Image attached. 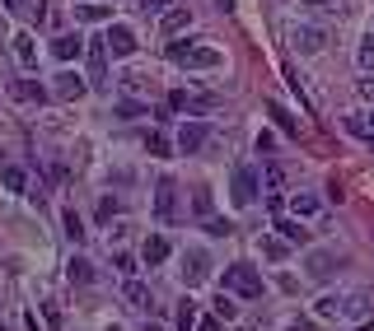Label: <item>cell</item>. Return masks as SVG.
I'll return each mask as SVG.
<instances>
[{
	"mask_svg": "<svg viewBox=\"0 0 374 331\" xmlns=\"http://www.w3.org/2000/svg\"><path fill=\"white\" fill-rule=\"evenodd\" d=\"M169 61L173 66H187V70H216L225 56L206 43H169Z\"/></svg>",
	"mask_w": 374,
	"mask_h": 331,
	"instance_id": "6da1fadb",
	"label": "cell"
},
{
	"mask_svg": "<svg viewBox=\"0 0 374 331\" xmlns=\"http://www.w3.org/2000/svg\"><path fill=\"white\" fill-rule=\"evenodd\" d=\"M220 289H229V294H238V298H262V276H258V266H248V262L225 266V280H220Z\"/></svg>",
	"mask_w": 374,
	"mask_h": 331,
	"instance_id": "7a4b0ae2",
	"label": "cell"
},
{
	"mask_svg": "<svg viewBox=\"0 0 374 331\" xmlns=\"http://www.w3.org/2000/svg\"><path fill=\"white\" fill-rule=\"evenodd\" d=\"M285 43L295 47L299 56H314V52H323L328 33H323V28H314V23H285Z\"/></svg>",
	"mask_w": 374,
	"mask_h": 331,
	"instance_id": "3957f363",
	"label": "cell"
},
{
	"mask_svg": "<svg viewBox=\"0 0 374 331\" xmlns=\"http://www.w3.org/2000/svg\"><path fill=\"white\" fill-rule=\"evenodd\" d=\"M155 220L159 224L178 220V182H173V177H159L155 182Z\"/></svg>",
	"mask_w": 374,
	"mask_h": 331,
	"instance_id": "277c9868",
	"label": "cell"
},
{
	"mask_svg": "<svg viewBox=\"0 0 374 331\" xmlns=\"http://www.w3.org/2000/svg\"><path fill=\"white\" fill-rule=\"evenodd\" d=\"M229 196H234V206H253L258 201V168H234V182H229Z\"/></svg>",
	"mask_w": 374,
	"mask_h": 331,
	"instance_id": "5b68a950",
	"label": "cell"
},
{
	"mask_svg": "<svg viewBox=\"0 0 374 331\" xmlns=\"http://www.w3.org/2000/svg\"><path fill=\"white\" fill-rule=\"evenodd\" d=\"M206 280H211V257H206L202 247H192V252L182 257V285L197 289V285H206Z\"/></svg>",
	"mask_w": 374,
	"mask_h": 331,
	"instance_id": "8992f818",
	"label": "cell"
},
{
	"mask_svg": "<svg viewBox=\"0 0 374 331\" xmlns=\"http://www.w3.org/2000/svg\"><path fill=\"white\" fill-rule=\"evenodd\" d=\"M103 43H108V56H117V61H126V56L136 52V33L126 23H108V38Z\"/></svg>",
	"mask_w": 374,
	"mask_h": 331,
	"instance_id": "52a82bcc",
	"label": "cell"
},
{
	"mask_svg": "<svg viewBox=\"0 0 374 331\" xmlns=\"http://www.w3.org/2000/svg\"><path fill=\"white\" fill-rule=\"evenodd\" d=\"M216 94H182V89H178V94H169V108L173 112H211V108H216Z\"/></svg>",
	"mask_w": 374,
	"mask_h": 331,
	"instance_id": "ba28073f",
	"label": "cell"
},
{
	"mask_svg": "<svg viewBox=\"0 0 374 331\" xmlns=\"http://www.w3.org/2000/svg\"><path fill=\"white\" fill-rule=\"evenodd\" d=\"M304 276H309V280H318V285H328V280L337 276V257H332V252H309Z\"/></svg>",
	"mask_w": 374,
	"mask_h": 331,
	"instance_id": "9c48e42d",
	"label": "cell"
},
{
	"mask_svg": "<svg viewBox=\"0 0 374 331\" xmlns=\"http://www.w3.org/2000/svg\"><path fill=\"white\" fill-rule=\"evenodd\" d=\"M89 89H108V43L89 47Z\"/></svg>",
	"mask_w": 374,
	"mask_h": 331,
	"instance_id": "30bf717a",
	"label": "cell"
},
{
	"mask_svg": "<svg viewBox=\"0 0 374 331\" xmlns=\"http://www.w3.org/2000/svg\"><path fill=\"white\" fill-rule=\"evenodd\" d=\"M52 94H57V99H66V103H75V99H84V94H89V79H79L75 70H61Z\"/></svg>",
	"mask_w": 374,
	"mask_h": 331,
	"instance_id": "8fae6325",
	"label": "cell"
},
{
	"mask_svg": "<svg viewBox=\"0 0 374 331\" xmlns=\"http://www.w3.org/2000/svg\"><path fill=\"white\" fill-rule=\"evenodd\" d=\"M206 140H211V126H206V122H187L178 131V150H182V155H197Z\"/></svg>",
	"mask_w": 374,
	"mask_h": 331,
	"instance_id": "7c38bea8",
	"label": "cell"
},
{
	"mask_svg": "<svg viewBox=\"0 0 374 331\" xmlns=\"http://www.w3.org/2000/svg\"><path fill=\"white\" fill-rule=\"evenodd\" d=\"M370 313H374L370 294H346V298H341V322H365Z\"/></svg>",
	"mask_w": 374,
	"mask_h": 331,
	"instance_id": "4fadbf2b",
	"label": "cell"
},
{
	"mask_svg": "<svg viewBox=\"0 0 374 331\" xmlns=\"http://www.w3.org/2000/svg\"><path fill=\"white\" fill-rule=\"evenodd\" d=\"M187 28H192V10H187V5H182V10H169L159 19V33L164 38H178V33H187Z\"/></svg>",
	"mask_w": 374,
	"mask_h": 331,
	"instance_id": "5bb4252c",
	"label": "cell"
},
{
	"mask_svg": "<svg viewBox=\"0 0 374 331\" xmlns=\"http://www.w3.org/2000/svg\"><path fill=\"white\" fill-rule=\"evenodd\" d=\"M276 233H281V238H285L290 247H304V243H309L304 220H295V215H290V220H276Z\"/></svg>",
	"mask_w": 374,
	"mask_h": 331,
	"instance_id": "9a60e30c",
	"label": "cell"
},
{
	"mask_svg": "<svg viewBox=\"0 0 374 331\" xmlns=\"http://www.w3.org/2000/svg\"><path fill=\"white\" fill-rule=\"evenodd\" d=\"M14 56H19L23 70H33L38 66V38L33 33H14Z\"/></svg>",
	"mask_w": 374,
	"mask_h": 331,
	"instance_id": "2e32d148",
	"label": "cell"
},
{
	"mask_svg": "<svg viewBox=\"0 0 374 331\" xmlns=\"http://www.w3.org/2000/svg\"><path fill=\"white\" fill-rule=\"evenodd\" d=\"M79 52H84L79 33H61V38H52V56H57V61H75Z\"/></svg>",
	"mask_w": 374,
	"mask_h": 331,
	"instance_id": "e0dca14e",
	"label": "cell"
},
{
	"mask_svg": "<svg viewBox=\"0 0 374 331\" xmlns=\"http://www.w3.org/2000/svg\"><path fill=\"white\" fill-rule=\"evenodd\" d=\"M10 99H19V103H43L47 89L38 84V79H14V84H10Z\"/></svg>",
	"mask_w": 374,
	"mask_h": 331,
	"instance_id": "ac0fdd59",
	"label": "cell"
},
{
	"mask_svg": "<svg viewBox=\"0 0 374 331\" xmlns=\"http://www.w3.org/2000/svg\"><path fill=\"white\" fill-rule=\"evenodd\" d=\"M290 210H295V220H318L323 201H318V196H309V191H295V196H290Z\"/></svg>",
	"mask_w": 374,
	"mask_h": 331,
	"instance_id": "d6986e66",
	"label": "cell"
},
{
	"mask_svg": "<svg viewBox=\"0 0 374 331\" xmlns=\"http://www.w3.org/2000/svg\"><path fill=\"white\" fill-rule=\"evenodd\" d=\"M262 257H267V262H285V257H290V243H285L281 233H262Z\"/></svg>",
	"mask_w": 374,
	"mask_h": 331,
	"instance_id": "ffe728a7",
	"label": "cell"
},
{
	"mask_svg": "<svg viewBox=\"0 0 374 331\" xmlns=\"http://www.w3.org/2000/svg\"><path fill=\"white\" fill-rule=\"evenodd\" d=\"M122 298H126V308H136V313H145L155 298H150V289L141 285V280H126V289H122Z\"/></svg>",
	"mask_w": 374,
	"mask_h": 331,
	"instance_id": "44dd1931",
	"label": "cell"
},
{
	"mask_svg": "<svg viewBox=\"0 0 374 331\" xmlns=\"http://www.w3.org/2000/svg\"><path fill=\"white\" fill-rule=\"evenodd\" d=\"M169 252H173V247H169V238H159V233H155V238H145V247H141V257H145V266H159V262H169Z\"/></svg>",
	"mask_w": 374,
	"mask_h": 331,
	"instance_id": "7402d4cb",
	"label": "cell"
},
{
	"mask_svg": "<svg viewBox=\"0 0 374 331\" xmlns=\"http://www.w3.org/2000/svg\"><path fill=\"white\" fill-rule=\"evenodd\" d=\"M75 19H84V23H113V5H75Z\"/></svg>",
	"mask_w": 374,
	"mask_h": 331,
	"instance_id": "603a6c76",
	"label": "cell"
},
{
	"mask_svg": "<svg viewBox=\"0 0 374 331\" xmlns=\"http://www.w3.org/2000/svg\"><path fill=\"white\" fill-rule=\"evenodd\" d=\"M66 276L75 280V285H89V280H94V266L84 262V257H70V262H66Z\"/></svg>",
	"mask_w": 374,
	"mask_h": 331,
	"instance_id": "cb8c5ba5",
	"label": "cell"
},
{
	"mask_svg": "<svg viewBox=\"0 0 374 331\" xmlns=\"http://www.w3.org/2000/svg\"><path fill=\"white\" fill-rule=\"evenodd\" d=\"M113 112L122 117V122H136V117H150V108H145V103H136V99H122V103H113Z\"/></svg>",
	"mask_w": 374,
	"mask_h": 331,
	"instance_id": "d4e9b609",
	"label": "cell"
},
{
	"mask_svg": "<svg viewBox=\"0 0 374 331\" xmlns=\"http://www.w3.org/2000/svg\"><path fill=\"white\" fill-rule=\"evenodd\" d=\"M0 182H5L10 191H23V187H28V173H23V168H14V164H5V168H0Z\"/></svg>",
	"mask_w": 374,
	"mask_h": 331,
	"instance_id": "484cf974",
	"label": "cell"
},
{
	"mask_svg": "<svg viewBox=\"0 0 374 331\" xmlns=\"http://www.w3.org/2000/svg\"><path fill=\"white\" fill-rule=\"evenodd\" d=\"M267 112H272V117H276V126H281L285 135H299V122H295V117H290V112L281 108V103H267Z\"/></svg>",
	"mask_w": 374,
	"mask_h": 331,
	"instance_id": "4316f807",
	"label": "cell"
},
{
	"mask_svg": "<svg viewBox=\"0 0 374 331\" xmlns=\"http://www.w3.org/2000/svg\"><path fill=\"white\" fill-rule=\"evenodd\" d=\"M202 229L211 233V238H229V233H234V224H229V220H220V215H206V220H202Z\"/></svg>",
	"mask_w": 374,
	"mask_h": 331,
	"instance_id": "83f0119b",
	"label": "cell"
},
{
	"mask_svg": "<svg viewBox=\"0 0 374 331\" xmlns=\"http://www.w3.org/2000/svg\"><path fill=\"white\" fill-rule=\"evenodd\" d=\"M173 322H178V331L197 327V303H192V298H182V303H178V318H173Z\"/></svg>",
	"mask_w": 374,
	"mask_h": 331,
	"instance_id": "f1b7e54d",
	"label": "cell"
},
{
	"mask_svg": "<svg viewBox=\"0 0 374 331\" xmlns=\"http://www.w3.org/2000/svg\"><path fill=\"white\" fill-rule=\"evenodd\" d=\"M216 318H220V322H234V318H238V303L229 298V289H220V298H216Z\"/></svg>",
	"mask_w": 374,
	"mask_h": 331,
	"instance_id": "f546056e",
	"label": "cell"
},
{
	"mask_svg": "<svg viewBox=\"0 0 374 331\" xmlns=\"http://www.w3.org/2000/svg\"><path fill=\"white\" fill-rule=\"evenodd\" d=\"M5 10L19 14V19H43V10H38L33 0H5Z\"/></svg>",
	"mask_w": 374,
	"mask_h": 331,
	"instance_id": "4dcf8cb0",
	"label": "cell"
},
{
	"mask_svg": "<svg viewBox=\"0 0 374 331\" xmlns=\"http://www.w3.org/2000/svg\"><path fill=\"white\" fill-rule=\"evenodd\" d=\"M61 224H66V238H70V243H84V224H79L75 210H66V215H61Z\"/></svg>",
	"mask_w": 374,
	"mask_h": 331,
	"instance_id": "1f68e13d",
	"label": "cell"
},
{
	"mask_svg": "<svg viewBox=\"0 0 374 331\" xmlns=\"http://www.w3.org/2000/svg\"><path fill=\"white\" fill-rule=\"evenodd\" d=\"M346 131H351V135H365V140H370V135H374V112H370V117H346Z\"/></svg>",
	"mask_w": 374,
	"mask_h": 331,
	"instance_id": "d6a6232c",
	"label": "cell"
},
{
	"mask_svg": "<svg viewBox=\"0 0 374 331\" xmlns=\"http://www.w3.org/2000/svg\"><path fill=\"white\" fill-rule=\"evenodd\" d=\"M145 150H150L155 159H164V155H169V135H164V131H150V135H145Z\"/></svg>",
	"mask_w": 374,
	"mask_h": 331,
	"instance_id": "836d02e7",
	"label": "cell"
},
{
	"mask_svg": "<svg viewBox=\"0 0 374 331\" xmlns=\"http://www.w3.org/2000/svg\"><path fill=\"white\" fill-rule=\"evenodd\" d=\"M304 14H314V19H332L337 5H328V0H304Z\"/></svg>",
	"mask_w": 374,
	"mask_h": 331,
	"instance_id": "e575fe53",
	"label": "cell"
},
{
	"mask_svg": "<svg viewBox=\"0 0 374 331\" xmlns=\"http://www.w3.org/2000/svg\"><path fill=\"white\" fill-rule=\"evenodd\" d=\"M117 215H122V201H117V196H103L99 201V220L108 224V220H117Z\"/></svg>",
	"mask_w": 374,
	"mask_h": 331,
	"instance_id": "d590c367",
	"label": "cell"
},
{
	"mask_svg": "<svg viewBox=\"0 0 374 331\" xmlns=\"http://www.w3.org/2000/svg\"><path fill=\"white\" fill-rule=\"evenodd\" d=\"M356 61H361V70H374V33H365L361 52H356Z\"/></svg>",
	"mask_w": 374,
	"mask_h": 331,
	"instance_id": "8d00e7d4",
	"label": "cell"
},
{
	"mask_svg": "<svg viewBox=\"0 0 374 331\" xmlns=\"http://www.w3.org/2000/svg\"><path fill=\"white\" fill-rule=\"evenodd\" d=\"M113 266H117V271H122L126 280H131V276H136V271H141V266H136V257H131V252H117V257H113Z\"/></svg>",
	"mask_w": 374,
	"mask_h": 331,
	"instance_id": "74e56055",
	"label": "cell"
},
{
	"mask_svg": "<svg viewBox=\"0 0 374 331\" xmlns=\"http://www.w3.org/2000/svg\"><path fill=\"white\" fill-rule=\"evenodd\" d=\"M211 210H216V196H211V187H202V191H197V215L206 220Z\"/></svg>",
	"mask_w": 374,
	"mask_h": 331,
	"instance_id": "f35d334b",
	"label": "cell"
},
{
	"mask_svg": "<svg viewBox=\"0 0 374 331\" xmlns=\"http://www.w3.org/2000/svg\"><path fill=\"white\" fill-rule=\"evenodd\" d=\"M145 14H169V0H136Z\"/></svg>",
	"mask_w": 374,
	"mask_h": 331,
	"instance_id": "ab89813d",
	"label": "cell"
},
{
	"mask_svg": "<svg viewBox=\"0 0 374 331\" xmlns=\"http://www.w3.org/2000/svg\"><path fill=\"white\" fill-rule=\"evenodd\" d=\"M272 145H276L272 131H258V155H272Z\"/></svg>",
	"mask_w": 374,
	"mask_h": 331,
	"instance_id": "60d3db41",
	"label": "cell"
},
{
	"mask_svg": "<svg viewBox=\"0 0 374 331\" xmlns=\"http://www.w3.org/2000/svg\"><path fill=\"white\" fill-rule=\"evenodd\" d=\"M361 99H365V103H374V75H370V79H361Z\"/></svg>",
	"mask_w": 374,
	"mask_h": 331,
	"instance_id": "b9f144b4",
	"label": "cell"
},
{
	"mask_svg": "<svg viewBox=\"0 0 374 331\" xmlns=\"http://www.w3.org/2000/svg\"><path fill=\"white\" fill-rule=\"evenodd\" d=\"M202 331H220V318H206V322H202Z\"/></svg>",
	"mask_w": 374,
	"mask_h": 331,
	"instance_id": "7bdbcfd3",
	"label": "cell"
},
{
	"mask_svg": "<svg viewBox=\"0 0 374 331\" xmlns=\"http://www.w3.org/2000/svg\"><path fill=\"white\" fill-rule=\"evenodd\" d=\"M365 331H374V318H365Z\"/></svg>",
	"mask_w": 374,
	"mask_h": 331,
	"instance_id": "ee69618b",
	"label": "cell"
},
{
	"mask_svg": "<svg viewBox=\"0 0 374 331\" xmlns=\"http://www.w3.org/2000/svg\"><path fill=\"white\" fill-rule=\"evenodd\" d=\"M243 331H262V327H243Z\"/></svg>",
	"mask_w": 374,
	"mask_h": 331,
	"instance_id": "f6af8a7d",
	"label": "cell"
},
{
	"mask_svg": "<svg viewBox=\"0 0 374 331\" xmlns=\"http://www.w3.org/2000/svg\"><path fill=\"white\" fill-rule=\"evenodd\" d=\"M370 150H374V135H370Z\"/></svg>",
	"mask_w": 374,
	"mask_h": 331,
	"instance_id": "bcb514c9",
	"label": "cell"
},
{
	"mask_svg": "<svg viewBox=\"0 0 374 331\" xmlns=\"http://www.w3.org/2000/svg\"><path fill=\"white\" fill-rule=\"evenodd\" d=\"M0 331H10V327H0Z\"/></svg>",
	"mask_w": 374,
	"mask_h": 331,
	"instance_id": "7dc6e473",
	"label": "cell"
},
{
	"mask_svg": "<svg viewBox=\"0 0 374 331\" xmlns=\"http://www.w3.org/2000/svg\"><path fill=\"white\" fill-rule=\"evenodd\" d=\"M108 331H117V327H108Z\"/></svg>",
	"mask_w": 374,
	"mask_h": 331,
	"instance_id": "c3c4849f",
	"label": "cell"
},
{
	"mask_svg": "<svg viewBox=\"0 0 374 331\" xmlns=\"http://www.w3.org/2000/svg\"><path fill=\"white\" fill-rule=\"evenodd\" d=\"M341 5H346V0H341Z\"/></svg>",
	"mask_w": 374,
	"mask_h": 331,
	"instance_id": "681fc988",
	"label": "cell"
}]
</instances>
